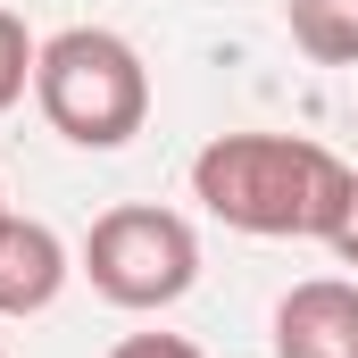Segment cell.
I'll return each instance as SVG.
<instances>
[{"label":"cell","instance_id":"cell-6","mask_svg":"<svg viewBox=\"0 0 358 358\" xmlns=\"http://www.w3.org/2000/svg\"><path fill=\"white\" fill-rule=\"evenodd\" d=\"M283 25H292L300 59L358 67V0H283Z\"/></svg>","mask_w":358,"mask_h":358},{"label":"cell","instance_id":"cell-5","mask_svg":"<svg viewBox=\"0 0 358 358\" xmlns=\"http://www.w3.org/2000/svg\"><path fill=\"white\" fill-rule=\"evenodd\" d=\"M67 275H76V259L42 217H17V208L0 217V317H42L67 292Z\"/></svg>","mask_w":358,"mask_h":358},{"label":"cell","instance_id":"cell-2","mask_svg":"<svg viewBox=\"0 0 358 358\" xmlns=\"http://www.w3.org/2000/svg\"><path fill=\"white\" fill-rule=\"evenodd\" d=\"M34 100H42L50 134H67L76 150H125L150 125V67L125 34L67 25L34 59Z\"/></svg>","mask_w":358,"mask_h":358},{"label":"cell","instance_id":"cell-11","mask_svg":"<svg viewBox=\"0 0 358 358\" xmlns=\"http://www.w3.org/2000/svg\"><path fill=\"white\" fill-rule=\"evenodd\" d=\"M0 358H8V350H0Z\"/></svg>","mask_w":358,"mask_h":358},{"label":"cell","instance_id":"cell-7","mask_svg":"<svg viewBox=\"0 0 358 358\" xmlns=\"http://www.w3.org/2000/svg\"><path fill=\"white\" fill-rule=\"evenodd\" d=\"M34 59H42V42L25 34V17H8V8H0V117L25 100V84H34Z\"/></svg>","mask_w":358,"mask_h":358},{"label":"cell","instance_id":"cell-1","mask_svg":"<svg viewBox=\"0 0 358 358\" xmlns=\"http://www.w3.org/2000/svg\"><path fill=\"white\" fill-rule=\"evenodd\" d=\"M350 159L308 134H217L192 159V200L259 242H334L350 208Z\"/></svg>","mask_w":358,"mask_h":358},{"label":"cell","instance_id":"cell-10","mask_svg":"<svg viewBox=\"0 0 358 358\" xmlns=\"http://www.w3.org/2000/svg\"><path fill=\"white\" fill-rule=\"evenodd\" d=\"M0 217H8V200H0Z\"/></svg>","mask_w":358,"mask_h":358},{"label":"cell","instance_id":"cell-8","mask_svg":"<svg viewBox=\"0 0 358 358\" xmlns=\"http://www.w3.org/2000/svg\"><path fill=\"white\" fill-rule=\"evenodd\" d=\"M108 358H200V342H183V334H125Z\"/></svg>","mask_w":358,"mask_h":358},{"label":"cell","instance_id":"cell-4","mask_svg":"<svg viewBox=\"0 0 358 358\" xmlns=\"http://www.w3.org/2000/svg\"><path fill=\"white\" fill-rule=\"evenodd\" d=\"M275 358H358V283L308 275L275 300Z\"/></svg>","mask_w":358,"mask_h":358},{"label":"cell","instance_id":"cell-3","mask_svg":"<svg viewBox=\"0 0 358 358\" xmlns=\"http://www.w3.org/2000/svg\"><path fill=\"white\" fill-rule=\"evenodd\" d=\"M84 275L108 308H176L183 292L200 283V234L183 225L176 208H150V200H125L108 217H92L84 234Z\"/></svg>","mask_w":358,"mask_h":358},{"label":"cell","instance_id":"cell-9","mask_svg":"<svg viewBox=\"0 0 358 358\" xmlns=\"http://www.w3.org/2000/svg\"><path fill=\"white\" fill-rule=\"evenodd\" d=\"M334 250L358 267V176H350V208H342V234H334Z\"/></svg>","mask_w":358,"mask_h":358}]
</instances>
